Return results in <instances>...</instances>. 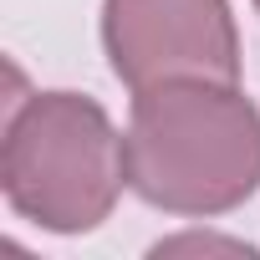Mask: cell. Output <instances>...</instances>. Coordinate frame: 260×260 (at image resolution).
Wrapping results in <instances>:
<instances>
[{"mask_svg": "<svg viewBox=\"0 0 260 260\" xmlns=\"http://www.w3.org/2000/svg\"><path fill=\"white\" fill-rule=\"evenodd\" d=\"M122 148L127 184L169 214H224L260 189V112L235 82L143 87Z\"/></svg>", "mask_w": 260, "mask_h": 260, "instance_id": "1", "label": "cell"}, {"mask_svg": "<svg viewBox=\"0 0 260 260\" xmlns=\"http://www.w3.org/2000/svg\"><path fill=\"white\" fill-rule=\"evenodd\" d=\"M102 46L133 92L240 77V31L230 0H107Z\"/></svg>", "mask_w": 260, "mask_h": 260, "instance_id": "3", "label": "cell"}, {"mask_svg": "<svg viewBox=\"0 0 260 260\" xmlns=\"http://www.w3.org/2000/svg\"><path fill=\"white\" fill-rule=\"evenodd\" d=\"M179 250H235V255H240L245 245H235V240H209V235H204V240H199V235H184V240H164L153 255H179Z\"/></svg>", "mask_w": 260, "mask_h": 260, "instance_id": "4", "label": "cell"}, {"mask_svg": "<svg viewBox=\"0 0 260 260\" xmlns=\"http://www.w3.org/2000/svg\"><path fill=\"white\" fill-rule=\"evenodd\" d=\"M127 184V148L82 92L21 97L6 117L0 189L11 209L51 235L97 230Z\"/></svg>", "mask_w": 260, "mask_h": 260, "instance_id": "2", "label": "cell"}, {"mask_svg": "<svg viewBox=\"0 0 260 260\" xmlns=\"http://www.w3.org/2000/svg\"><path fill=\"white\" fill-rule=\"evenodd\" d=\"M255 6H260V0H255Z\"/></svg>", "mask_w": 260, "mask_h": 260, "instance_id": "5", "label": "cell"}]
</instances>
